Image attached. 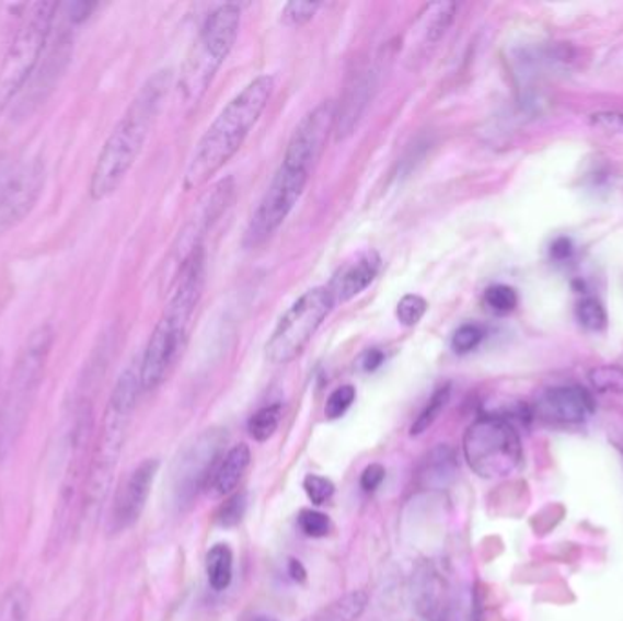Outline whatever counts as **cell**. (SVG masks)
I'll return each instance as SVG.
<instances>
[{"mask_svg": "<svg viewBox=\"0 0 623 621\" xmlns=\"http://www.w3.org/2000/svg\"><path fill=\"white\" fill-rule=\"evenodd\" d=\"M169 87V71L155 73L152 79H148L126 114L115 125L93 166L90 179V197L93 200L108 199L130 173L150 136Z\"/></svg>", "mask_w": 623, "mask_h": 621, "instance_id": "6da1fadb", "label": "cell"}, {"mask_svg": "<svg viewBox=\"0 0 623 621\" xmlns=\"http://www.w3.org/2000/svg\"><path fill=\"white\" fill-rule=\"evenodd\" d=\"M274 77H255L222 108L186 168L185 188H201L239 152L270 103Z\"/></svg>", "mask_w": 623, "mask_h": 621, "instance_id": "7a4b0ae2", "label": "cell"}, {"mask_svg": "<svg viewBox=\"0 0 623 621\" xmlns=\"http://www.w3.org/2000/svg\"><path fill=\"white\" fill-rule=\"evenodd\" d=\"M141 392L139 365L126 368L112 390L101 428H99L97 436L93 438L81 524L95 518L108 497L115 469L119 465L120 452L125 447L131 414L136 411Z\"/></svg>", "mask_w": 623, "mask_h": 621, "instance_id": "3957f363", "label": "cell"}, {"mask_svg": "<svg viewBox=\"0 0 623 621\" xmlns=\"http://www.w3.org/2000/svg\"><path fill=\"white\" fill-rule=\"evenodd\" d=\"M54 341V329L49 324H41L27 335L11 368L0 398V463L10 458L24 434L43 384Z\"/></svg>", "mask_w": 623, "mask_h": 621, "instance_id": "277c9868", "label": "cell"}, {"mask_svg": "<svg viewBox=\"0 0 623 621\" xmlns=\"http://www.w3.org/2000/svg\"><path fill=\"white\" fill-rule=\"evenodd\" d=\"M93 406L86 398L77 401L68 425V461L60 481L59 497L46 541V560H54L81 524L82 503L86 491L88 467L95 438Z\"/></svg>", "mask_w": 623, "mask_h": 621, "instance_id": "5b68a950", "label": "cell"}, {"mask_svg": "<svg viewBox=\"0 0 623 621\" xmlns=\"http://www.w3.org/2000/svg\"><path fill=\"white\" fill-rule=\"evenodd\" d=\"M57 10L59 4L49 0L35 2L27 8L0 65V115L13 106L27 82L32 81L54 32Z\"/></svg>", "mask_w": 623, "mask_h": 621, "instance_id": "8992f818", "label": "cell"}, {"mask_svg": "<svg viewBox=\"0 0 623 621\" xmlns=\"http://www.w3.org/2000/svg\"><path fill=\"white\" fill-rule=\"evenodd\" d=\"M239 27L241 10L238 4H222L211 11L181 73L180 90L188 106H197L207 95L214 77L238 41Z\"/></svg>", "mask_w": 623, "mask_h": 621, "instance_id": "52a82bcc", "label": "cell"}, {"mask_svg": "<svg viewBox=\"0 0 623 621\" xmlns=\"http://www.w3.org/2000/svg\"><path fill=\"white\" fill-rule=\"evenodd\" d=\"M93 10H95V4H88V2L59 4L57 15L62 19L57 27L59 33L54 35L51 32L48 46L44 49L43 59L38 62L32 81L27 82V87L24 88V92L21 93V97L16 99L15 106L11 110L13 119H30L46 103V99L57 88L60 77L65 76L66 68L70 65L77 27L86 21Z\"/></svg>", "mask_w": 623, "mask_h": 621, "instance_id": "ba28073f", "label": "cell"}, {"mask_svg": "<svg viewBox=\"0 0 623 621\" xmlns=\"http://www.w3.org/2000/svg\"><path fill=\"white\" fill-rule=\"evenodd\" d=\"M463 455L477 475L487 480L507 478L523 460L520 434L507 417L496 414L482 416L466 428Z\"/></svg>", "mask_w": 623, "mask_h": 621, "instance_id": "9c48e42d", "label": "cell"}, {"mask_svg": "<svg viewBox=\"0 0 623 621\" xmlns=\"http://www.w3.org/2000/svg\"><path fill=\"white\" fill-rule=\"evenodd\" d=\"M334 307L336 301L326 287L310 288L309 292H304L282 313L270 340L266 341L268 361L274 365H288L298 359Z\"/></svg>", "mask_w": 623, "mask_h": 621, "instance_id": "30bf717a", "label": "cell"}, {"mask_svg": "<svg viewBox=\"0 0 623 621\" xmlns=\"http://www.w3.org/2000/svg\"><path fill=\"white\" fill-rule=\"evenodd\" d=\"M227 433L208 428L177 456L172 467V496L180 510L191 508L199 492L211 485L224 458Z\"/></svg>", "mask_w": 623, "mask_h": 621, "instance_id": "8fae6325", "label": "cell"}, {"mask_svg": "<svg viewBox=\"0 0 623 621\" xmlns=\"http://www.w3.org/2000/svg\"><path fill=\"white\" fill-rule=\"evenodd\" d=\"M309 179L310 173L281 162L257 210L250 219L246 235H244V246L257 249L281 228L282 222L287 221V217L292 214L301 199Z\"/></svg>", "mask_w": 623, "mask_h": 621, "instance_id": "7c38bea8", "label": "cell"}, {"mask_svg": "<svg viewBox=\"0 0 623 621\" xmlns=\"http://www.w3.org/2000/svg\"><path fill=\"white\" fill-rule=\"evenodd\" d=\"M46 184V164L41 157H27L0 175V235L21 225Z\"/></svg>", "mask_w": 623, "mask_h": 621, "instance_id": "4fadbf2b", "label": "cell"}, {"mask_svg": "<svg viewBox=\"0 0 623 621\" xmlns=\"http://www.w3.org/2000/svg\"><path fill=\"white\" fill-rule=\"evenodd\" d=\"M336 130V104L331 101L315 106L303 120L296 126L282 162L310 173L325 152L326 142L332 131Z\"/></svg>", "mask_w": 623, "mask_h": 621, "instance_id": "5bb4252c", "label": "cell"}, {"mask_svg": "<svg viewBox=\"0 0 623 621\" xmlns=\"http://www.w3.org/2000/svg\"><path fill=\"white\" fill-rule=\"evenodd\" d=\"M188 330L181 329L161 315L139 363L142 392H150L164 383L185 348Z\"/></svg>", "mask_w": 623, "mask_h": 621, "instance_id": "9a60e30c", "label": "cell"}, {"mask_svg": "<svg viewBox=\"0 0 623 621\" xmlns=\"http://www.w3.org/2000/svg\"><path fill=\"white\" fill-rule=\"evenodd\" d=\"M158 472L159 461L153 458L141 461L131 470L128 478L123 481V485L115 492L114 505L109 513V532L119 534L139 521L142 510L147 507Z\"/></svg>", "mask_w": 623, "mask_h": 621, "instance_id": "2e32d148", "label": "cell"}, {"mask_svg": "<svg viewBox=\"0 0 623 621\" xmlns=\"http://www.w3.org/2000/svg\"><path fill=\"white\" fill-rule=\"evenodd\" d=\"M376 88L378 71L374 66H364L348 79L347 88L336 108V136L339 141H345L358 130L359 123L364 120L367 108L372 103Z\"/></svg>", "mask_w": 623, "mask_h": 621, "instance_id": "e0dca14e", "label": "cell"}, {"mask_svg": "<svg viewBox=\"0 0 623 621\" xmlns=\"http://www.w3.org/2000/svg\"><path fill=\"white\" fill-rule=\"evenodd\" d=\"M534 412L543 422L578 425L592 416L595 400L589 390L578 384L556 387L540 395Z\"/></svg>", "mask_w": 623, "mask_h": 621, "instance_id": "ac0fdd59", "label": "cell"}, {"mask_svg": "<svg viewBox=\"0 0 623 621\" xmlns=\"http://www.w3.org/2000/svg\"><path fill=\"white\" fill-rule=\"evenodd\" d=\"M381 257L374 250L359 254L356 260L348 261L339 268L336 276L332 277L328 290L337 303H347L367 288L380 276Z\"/></svg>", "mask_w": 623, "mask_h": 621, "instance_id": "d6986e66", "label": "cell"}, {"mask_svg": "<svg viewBox=\"0 0 623 621\" xmlns=\"http://www.w3.org/2000/svg\"><path fill=\"white\" fill-rule=\"evenodd\" d=\"M233 192H235L233 179H222L221 183L216 184V186L211 188V192H208V194L203 197L196 216L192 217L185 235H183V243L188 244V254H192L194 250L203 246L201 241L203 238H205V233H207L208 228L221 217L222 211L227 210L228 206H230Z\"/></svg>", "mask_w": 623, "mask_h": 621, "instance_id": "ffe728a7", "label": "cell"}, {"mask_svg": "<svg viewBox=\"0 0 623 621\" xmlns=\"http://www.w3.org/2000/svg\"><path fill=\"white\" fill-rule=\"evenodd\" d=\"M455 470H458V463H455L454 450L447 445H439L428 452L417 470V485L422 486L423 491L445 488L450 481L454 480Z\"/></svg>", "mask_w": 623, "mask_h": 621, "instance_id": "44dd1931", "label": "cell"}, {"mask_svg": "<svg viewBox=\"0 0 623 621\" xmlns=\"http://www.w3.org/2000/svg\"><path fill=\"white\" fill-rule=\"evenodd\" d=\"M454 2H434V4L425 5L414 24V35L422 43L419 46L430 48L438 43L454 21Z\"/></svg>", "mask_w": 623, "mask_h": 621, "instance_id": "7402d4cb", "label": "cell"}, {"mask_svg": "<svg viewBox=\"0 0 623 621\" xmlns=\"http://www.w3.org/2000/svg\"><path fill=\"white\" fill-rule=\"evenodd\" d=\"M250 460H252V452H250L249 445H235L228 450L210 485L211 488H216L217 496L230 494L239 485V481L249 469Z\"/></svg>", "mask_w": 623, "mask_h": 621, "instance_id": "603a6c76", "label": "cell"}, {"mask_svg": "<svg viewBox=\"0 0 623 621\" xmlns=\"http://www.w3.org/2000/svg\"><path fill=\"white\" fill-rule=\"evenodd\" d=\"M367 603L369 595L365 590H353L320 609L310 621H356L364 614Z\"/></svg>", "mask_w": 623, "mask_h": 621, "instance_id": "cb8c5ba5", "label": "cell"}, {"mask_svg": "<svg viewBox=\"0 0 623 621\" xmlns=\"http://www.w3.org/2000/svg\"><path fill=\"white\" fill-rule=\"evenodd\" d=\"M207 576L210 587L217 593L228 589L232 584L233 554L224 543L211 547L207 554Z\"/></svg>", "mask_w": 623, "mask_h": 621, "instance_id": "d4e9b609", "label": "cell"}, {"mask_svg": "<svg viewBox=\"0 0 623 621\" xmlns=\"http://www.w3.org/2000/svg\"><path fill=\"white\" fill-rule=\"evenodd\" d=\"M32 606V595L26 585H11L0 596V621H30Z\"/></svg>", "mask_w": 623, "mask_h": 621, "instance_id": "484cf974", "label": "cell"}, {"mask_svg": "<svg viewBox=\"0 0 623 621\" xmlns=\"http://www.w3.org/2000/svg\"><path fill=\"white\" fill-rule=\"evenodd\" d=\"M432 621H477L476 601L471 593L450 596L443 606L430 607Z\"/></svg>", "mask_w": 623, "mask_h": 621, "instance_id": "4316f807", "label": "cell"}, {"mask_svg": "<svg viewBox=\"0 0 623 621\" xmlns=\"http://www.w3.org/2000/svg\"><path fill=\"white\" fill-rule=\"evenodd\" d=\"M281 423V406L268 405L261 411L255 412L254 416L250 417L249 433L255 441H268V439L276 434L277 427Z\"/></svg>", "mask_w": 623, "mask_h": 621, "instance_id": "83f0119b", "label": "cell"}, {"mask_svg": "<svg viewBox=\"0 0 623 621\" xmlns=\"http://www.w3.org/2000/svg\"><path fill=\"white\" fill-rule=\"evenodd\" d=\"M449 400L450 384L439 387V389L434 392L432 398L428 400L425 409L419 412V416L416 417V422H414L413 427H411V434H413V436H419V434H423L425 430L432 427L434 422L438 419L439 414H441V411L447 406Z\"/></svg>", "mask_w": 623, "mask_h": 621, "instance_id": "f1b7e54d", "label": "cell"}, {"mask_svg": "<svg viewBox=\"0 0 623 621\" xmlns=\"http://www.w3.org/2000/svg\"><path fill=\"white\" fill-rule=\"evenodd\" d=\"M576 318L580 321L581 326L589 332H603L608 329V310L598 299H581L576 307Z\"/></svg>", "mask_w": 623, "mask_h": 621, "instance_id": "f546056e", "label": "cell"}, {"mask_svg": "<svg viewBox=\"0 0 623 621\" xmlns=\"http://www.w3.org/2000/svg\"><path fill=\"white\" fill-rule=\"evenodd\" d=\"M249 507V496L246 492L239 491L232 496L228 497L227 502L222 503L221 507L217 508L216 524L224 529H232L235 525L241 524L244 513Z\"/></svg>", "mask_w": 623, "mask_h": 621, "instance_id": "4dcf8cb0", "label": "cell"}, {"mask_svg": "<svg viewBox=\"0 0 623 621\" xmlns=\"http://www.w3.org/2000/svg\"><path fill=\"white\" fill-rule=\"evenodd\" d=\"M589 381L598 392H611L623 394V368L616 365H602L592 368L589 372Z\"/></svg>", "mask_w": 623, "mask_h": 621, "instance_id": "1f68e13d", "label": "cell"}, {"mask_svg": "<svg viewBox=\"0 0 623 621\" xmlns=\"http://www.w3.org/2000/svg\"><path fill=\"white\" fill-rule=\"evenodd\" d=\"M483 301L491 312L505 315L518 307L520 299H518V292L515 288L509 287V285H494V287L487 288Z\"/></svg>", "mask_w": 623, "mask_h": 621, "instance_id": "d6a6232c", "label": "cell"}, {"mask_svg": "<svg viewBox=\"0 0 623 621\" xmlns=\"http://www.w3.org/2000/svg\"><path fill=\"white\" fill-rule=\"evenodd\" d=\"M483 337H485V332L480 324H461L460 329L455 330L454 335H452L450 345H452V350L455 354L463 356V354L476 350L477 346L482 345Z\"/></svg>", "mask_w": 623, "mask_h": 621, "instance_id": "836d02e7", "label": "cell"}, {"mask_svg": "<svg viewBox=\"0 0 623 621\" xmlns=\"http://www.w3.org/2000/svg\"><path fill=\"white\" fill-rule=\"evenodd\" d=\"M428 303L422 296L417 294H407L403 296L402 301L397 303L396 315L403 326H416L425 313H427Z\"/></svg>", "mask_w": 623, "mask_h": 621, "instance_id": "e575fe53", "label": "cell"}, {"mask_svg": "<svg viewBox=\"0 0 623 621\" xmlns=\"http://www.w3.org/2000/svg\"><path fill=\"white\" fill-rule=\"evenodd\" d=\"M298 525L301 532L309 538H325L331 532V519L323 513L303 508L298 516Z\"/></svg>", "mask_w": 623, "mask_h": 621, "instance_id": "d590c367", "label": "cell"}, {"mask_svg": "<svg viewBox=\"0 0 623 621\" xmlns=\"http://www.w3.org/2000/svg\"><path fill=\"white\" fill-rule=\"evenodd\" d=\"M354 401H356V389L353 384H343L339 389L334 390L331 398L326 400L325 416L328 419H339L347 414Z\"/></svg>", "mask_w": 623, "mask_h": 621, "instance_id": "8d00e7d4", "label": "cell"}, {"mask_svg": "<svg viewBox=\"0 0 623 621\" xmlns=\"http://www.w3.org/2000/svg\"><path fill=\"white\" fill-rule=\"evenodd\" d=\"M320 2H288L282 8V22L287 26H303L307 22L314 19L315 13L320 10Z\"/></svg>", "mask_w": 623, "mask_h": 621, "instance_id": "74e56055", "label": "cell"}, {"mask_svg": "<svg viewBox=\"0 0 623 621\" xmlns=\"http://www.w3.org/2000/svg\"><path fill=\"white\" fill-rule=\"evenodd\" d=\"M303 488L310 502L314 503V505H323V503L328 502L334 491H336V486L328 478L318 474L307 475L303 481Z\"/></svg>", "mask_w": 623, "mask_h": 621, "instance_id": "f35d334b", "label": "cell"}, {"mask_svg": "<svg viewBox=\"0 0 623 621\" xmlns=\"http://www.w3.org/2000/svg\"><path fill=\"white\" fill-rule=\"evenodd\" d=\"M591 125L598 130L613 136H623V114L620 112H598L591 115Z\"/></svg>", "mask_w": 623, "mask_h": 621, "instance_id": "ab89813d", "label": "cell"}, {"mask_svg": "<svg viewBox=\"0 0 623 621\" xmlns=\"http://www.w3.org/2000/svg\"><path fill=\"white\" fill-rule=\"evenodd\" d=\"M383 480H385V467L380 465V463H372L364 470L359 485L365 492H374L376 488H380Z\"/></svg>", "mask_w": 623, "mask_h": 621, "instance_id": "60d3db41", "label": "cell"}, {"mask_svg": "<svg viewBox=\"0 0 623 621\" xmlns=\"http://www.w3.org/2000/svg\"><path fill=\"white\" fill-rule=\"evenodd\" d=\"M575 252V244L569 238H558L551 244V257L554 261L570 260V255Z\"/></svg>", "mask_w": 623, "mask_h": 621, "instance_id": "b9f144b4", "label": "cell"}, {"mask_svg": "<svg viewBox=\"0 0 623 621\" xmlns=\"http://www.w3.org/2000/svg\"><path fill=\"white\" fill-rule=\"evenodd\" d=\"M288 574H290V578L293 582H298V584H303L304 579H307V571H304L303 563L292 557L290 562H288Z\"/></svg>", "mask_w": 623, "mask_h": 621, "instance_id": "7bdbcfd3", "label": "cell"}, {"mask_svg": "<svg viewBox=\"0 0 623 621\" xmlns=\"http://www.w3.org/2000/svg\"><path fill=\"white\" fill-rule=\"evenodd\" d=\"M383 354L380 350H370L367 352V356L364 359V368L367 372H372L376 368H380L383 365Z\"/></svg>", "mask_w": 623, "mask_h": 621, "instance_id": "ee69618b", "label": "cell"}, {"mask_svg": "<svg viewBox=\"0 0 623 621\" xmlns=\"http://www.w3.org/2000/svg\"><path fill=\"white\" fill-rule=\"evenodd\" d=\"M252 621H276L274 618L270 617H255L252 618Z\"/></svg>", "mask_w": 623, "mask_h": 621, "instance_id": "f6af8a7d", "label": "cell"}]
</instances>
